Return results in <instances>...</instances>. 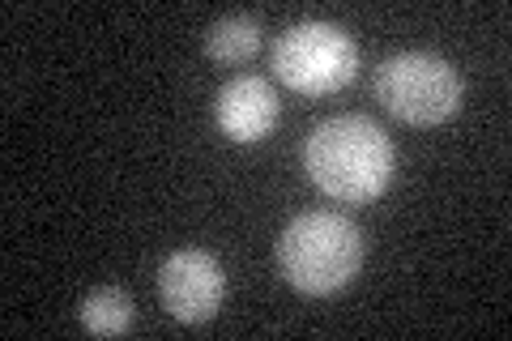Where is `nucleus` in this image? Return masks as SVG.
Masks as SVG:
<instances>
[{
  "mask_svg": "<svg viewBox=\"0 0 512 341\" xmlns=\"http://www.w3.org/2000/svg\"><path fill=\"white\" fill-rule=\"evenodd\" d=\"M312 184L333 201H372L393 180V141L367 116H338L312 128L303 145Z\"/></svg>",
  "mask_w": 512,
  "mask_h": 341,
  "instance_id": "1",
  "label": "nucleus"
},
{
  "mask_svg": "<svg viewBox=\"0 0 512 341\" xmlns=\"http://www.w3.org/2000/svg\"><path fill=\"white\" fill-rule=\"evenodd\" d=\"M278 261L291 286L308 290V295H329L359 273L363 235L342 214H325V209L299 214L278 239Z\"/></svg>",
  "mask_w": 512,
  "mask_h": 341,
  "instance_id": "2",
  "label": "nucleus"
},
{
  "mask_svg": "<svg viewBox=\"0 0 512 341\" xmlns=\"http://www.w3.org/2000/svg\"><path fill=\"white\" fill-rule=\"evenodd\" d=\"M380 103L406 124H440L461 107V77L431 52H402L376 73Z\"/></svg>",
  "mask_w": 512,
  "mask_h": 341,
  "instance_id": "3",
  "label": "nucleus"
},
{
  "mask_svg": "<svg viewBox=\"0 0 512 341\" xmlns=\"http://www.w3.org/2000/svg\"><path fill=\"white\" fill-rule=\"evenodd\" d=\"M274 69L299 94H333L359 69L350 35L333 22H299L274 47Z\"/></svg>",
  "mask_w": 512,
  "mask_h": 341,
  "instance_id": "4",
  "label": "nucleus"
},
{
  "mask_svg": "<svg viewBox=\"0 0 512 341\" xmlns=\"http://www.w3.org/2000/svg\"><path fill=\"white\" fill-rule=\"evenodd\" d=\"M222 290H227L222 265L201 248L171 252L163 261V269H158V295H163V307L184 324L210 320L222 303Z\"/></svg>",
  "mask_w": 512,
  "mask_h": 341,
  "instance_id": "5",
  "label": "nucleus"
},
{
  "mask_svg": "<svg viewBox=\"0 0 512 341\" xmlns=\"http://www.w3.org/2000/svg\"><path fill=\"white\" fill-rule=\"evenodd\" d=\"M214 116H218L222 133L239 145L265 141L278 124V94L269 90L265 77H252V73L231 77L214 99Z\"/></svg>",
  "mask_w": 512,
  "mask_h": 341,
  "instance_id": "6",
  "label": "nucleus"
},
{
  "mask_svg": "<svg viewBox=\"0 0 512 341\" xmlns=\"http://www.w3.org/2000/svg\"><path fill=\"white\" fill-rule=\"evenodd\" d=\"M205 47H210V56L218 64H244L256 56V47H261V22H256L252 13H227V18H218L210 26Z\"/></svg>",
  "mask_w": 512,
  "mask_h": 341,
  "instance_id": "7",
  "label": "nucleus"
},
{
  "mask_svg": "<svg viewBox=\"0 0 512 341\" xmlns=\"http://www.w3.org/2000/svg\"><path fill=\"white\" fill-rule=\"evenodd\" d=\"M82 324L94 337L128 333V324H133V299H128L124 290H116V286L94 290V295L82 299Z\"/></svg>",
  "mask_w": 512,
  "mask_h": 341,
  "instance_id": "8",
  "label": "nucleus"
}]
</instances>
